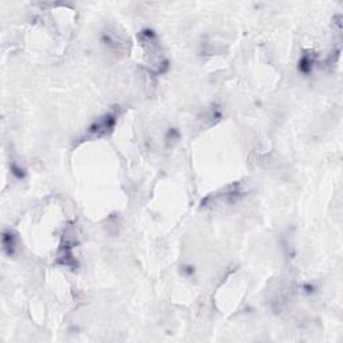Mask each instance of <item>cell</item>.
I'll return each instance as SVG.
<instances>
[{"label":"cell","instance_id":"2","mask_svg":"<svg viewBox=\"0 0 343 343\" xmlns=\"http://www.w3.org/2000/svg\"><path fill=\"white\" fill-rule=\"evenodd\" d=\"M101 42L102 45L106 46L109 50H115V51H122L126 49L127 43L123 42L121 34H118L115 31H105L102 32L101 35Z\"/></svg>","mask_w":343,"mask_h":343},{"label":"cell","instance_id":"5","mask_svg":"<svg viewBox=\"0 0 343 343\" xmlns=\"http://www.w3.org/2000/svg\"><path fill=\"white\" fill-rule=\"evenodd\" d=\"M11 173H12V176L16 177L18 180H23L24 176H26L24 169L19 167V165H16V164H12V165H11Z\"/></svg>","mask_w":343,"mask_h":343},{"label":"cell","instance_id":"4","mask_svg":"<svg viewBox=\"0 0 343 343\" xmlns=\"http://www.w3.org/2000/svg\"><path fill=\"white\" fill-rule=\"evenodd\" d=\"M312 67H314V58H312L311 55H303L298 64L299 71L304 74V75H308L312 71Z\"/></svg>","mask_w":343,"mask_h":343},{"label":"cell","instance_id":"1","mask_svg":"<svg viewBox=\"0 0 343 343\" xmlns=\"http://www.w3.org/2000/svg\"><path fill=\"white\" fill-rule=\"evenodd\" d=\"M117 123V117L114 114H105L104 117L98 118L89 127V134L95 137L108 136L110 131H113Z\"/></svg>","mask_w":343,"mask_h":343},{"label":"cell","instance_id":"3","mask_svg":"<svg viewBox=\"0 0 343 343\" xmlns=\"http://www.w3.org/2000/svg\"><path fill=\"white\" fill-rule=\"evenodd\" d=\"M1 244H3V251L8 256H14L16 251V236L11 230H4L1 236Z\"/></svg>","mask_w":343,"mask_h":343}]
</instances>
